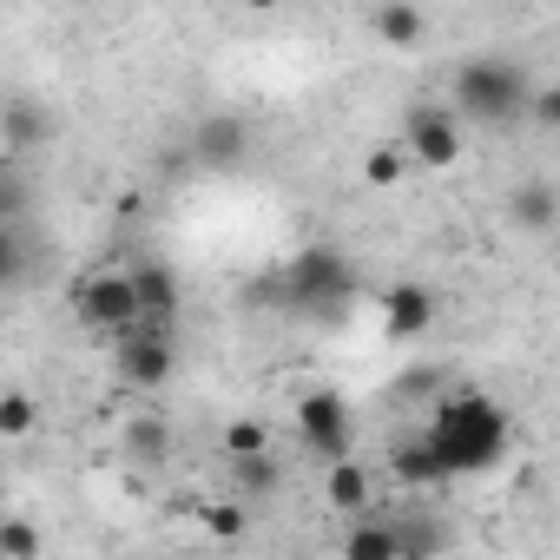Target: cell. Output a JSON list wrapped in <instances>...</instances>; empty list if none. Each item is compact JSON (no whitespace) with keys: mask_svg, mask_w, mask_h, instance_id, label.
Here are the masks:
<instances>
[{"mask_svg":"<svg viewBox=\"0 0 560 560\" xmlns=\"http://www.w3.org/2000/svg\"><path fill=\"white\" fill-rule=\"evenodd\" d=\"M73 317L93 330V337H139L145 330V311H139V291H132V270H93L86 284L73 291Z\"/></svg>","mask_w":560,"mask_h":560,"instance_id":"obj_4","label":"cell"},{"mask_svg":"<svg viewBox=\"0 0 560 560\" xmlns=\"http://www.w3.org/2000/svg\"><path fill=\"white\" fill-rule=\"evenodd\" d=\"M370 494H376V481H370L363 462H337V468L324 475V501H330L343 521H363V514H370Z\"/></svg>","mask_w":560,"mask_h":560,"instance_id":"obj_12","label":"cell"},{"mask_svg":"<svg viewBox=\"0 0 560 560\" xmlns=\"http://www.w3.org/2000/svg\"><path fill=\"white\" fill-rule=\"evenodd\" d=\"M370 34L389 40V47H422V40H429V14H422V8H402V0H389V8L370 14Z\"/></svg>","mask_w":560,"mask_h":560,"instance_id":"obj_15","label":"cell"},{"mask_svg":"<svg viewBox=\"0 0 560 560\" xmlns=\"http://www.w3.org/2000/svg\"><path fill=\"white\" fill-rule=\"evenodd\" d=\"M132 291H139L145 330H165V337H172V324H178V311H185L178 270H172V264H159V257H139V264H132Z\"/></svg>","mask_w":560,"mask_h":560,"instance_id":"obj_8","label":"cell"},{"mask_svg":"<svg viewBox=\"0 0 560 560\" xmlns=\"http://www.w3.org/2000/svg\"><path fill=\"white\" fill-rule=\"evenodd\" d=\"M448 93H455V106H462L475 126H514V119H534V93H540V86H534L514 60L475 54V60L455 67Z\"/></svg>","mask_w":560,"mask_h":560,"instance_id":"obj_2","label":"cell"},{"mask_svg":"<svg viewBox=\"0 0 560 560\" xmlns=\"http://www.w3.org/2000/svg\"><path fill=\"white\" fill-rule=\"evenodd\" d=\"M298 442H304L324 468L350 462V442H357V429H350V402H343L337 389L304 396V402H298Z\"/></svg>","mask_w":560,"mask_h":560,"instance_id":"obj_5","label":"cell"},{"mask_svg":"<svg viewBox=\"0 0 560 560\" xmlns=\"http://www.w3.org/2000/svg\"><path fill=\"white\" fill-rule=\"evenodd\" d=\"M389 475L409 481V488H442L448 481V468H442V455H435V442L422 429H409V435L389 442Z\"/></svg>","mask_w":560,"mask_h":560,"instance_id":"obj_10","label":"cell"},{"mask_svg":"<svg viewBox=\"0 0 560 560\" xmlns=\"http://www.w3.org/2000/svg\"><path fill=\"white\" fill-rule=\"evenodd\" d=\"M376 311H383V330H389L396 343H416V337H429V324H435V291H429V284H389V291L376 298Z\"/></svg>","mask_w":560,"mask_h":560,"instance_id":"obj_9","label":"cell"},{"mask_svg":"<svg viewBox=\"0 0 560 560\" xmlns=\"http://www.w3.org/2000/svg\"><path fill=\"white\" fill-rule=\"evenodd\" d=\"M191 152H198L205 165H237V159L250 152V126H244L237 113H211V119H198Z\"/></svg>","mask_w":560,"mask_h":560,"instance_id":"obj_11","label":"cell"},{"mask_svg":"<svg viewBox=\"0 0 560 560\" xmlns=\"http://www.w3.org/2000/svg\"><path fill=\"white\" fill-rule=\"evenodd\" d=\"M422 435L435 442L448 481H455V475H488V468H501L508 448H514V416H508L494 396H481V389H455V396H442V402L429 409Z\"/></svg>","mask_w":560,"mask_h":560,"instance_id":"obj_1","label":"cell"},{"mask_svg":"<svg viewBox=\"0 0 560 560\" xmlns=\"http://www.w3.org/2000/svg\"><path fill=\"white\" fill-rule=\"evenodd\" d=\"M416 159H409V145L402 139H389V145H376L370 159H363V178L370 185H402V172H409Z\"/></svg>","mask_w":560,"mask_h":560,"instance_id":"obj_17","label":"cell"},{"mask_svg":"<svg viewBox=\"0 0 560 560\" xmlns=\"http://www.w3.org/2000/svg\"><path fill=\"white\" fill-rule=\"evenodd\" d=\"M231 468H237V481H244L250 494H257V488H264V494L277 488V462H270V455H264V462H231Z\"/></svg>","mask_w":560,"mask_h":560,"instance_id":"obj_23","label":"cell"},{"mask_svg":"<svg viewBox=\"0 0 560 560\" xmlns=\"http://www.w3.org/2000/svg\"><path fill=\"white\" fill-rule=\"evenodd\" d=\"M277 298H284L298 317H324V324H337V311L357 298V270H350L343 250L311 244V250H298V257L284 264V277H277Z\"/></svg>","mask_w":560,"mask_h":560,"instance_id":"obj_3","label":"cell"},{"mask_svg":"<svg viewBox=\"0 0 560 560\" xmlns=\"http://www.w3.org/2000/svg\"><path fill=\"white\" fill-rule=\"evenodd\" d=\"M0 553H8V560H34V553H40L34 521H8V527H0Z\"/></svg>","mask_w":560,"mask_h":560,"instance_id":"obj_20","label":"cell"},{"mask_svg":"<svg viewBox=\"0 0 560 560\" xmlns=\"http://www.w3.org/2000/svg\"><path fill=\"white\" fill-rule=\"evenodd\" d=\"M343 560H402V521L363 514V521L343 534Z\"/></svg>","mask_w":560,"mask_h":560,"instance_id":"obj_13","label":"cell"},{"mask_svg":"<svg viewBox=\"0 0 560 560\" xmlns=\"http://www.w3.org/2000/svg\"><path fill=\"white\" fill-rule=\"evenodd\" d=\"M126 442H132V455H139V462H165V448H172V435H165V422H159V416H132Z\"/></svg>","mask_w":560,"mask_h":560,"instance_id":"obj_19","label":"cell"},{"mask_svg":"<svg viewBox=\"0 0 560 560\" xmlns=\"http://www.w3.org/2000/svg\"><path fill=\"white\" fill-rule=\"evenodd\" d=\"M113 363H119V383L126 389H165L172 370H178V350L165 330H139L126 343H113Z\"/></svg>","mask_w":560,"mask_h":560,"instance_id":"obj_7","label":"cell"},{"mask_svg":"<svg viewBox=\"0 0 560 560\" xmlns=\"http://www.w3.org/2000/svg\"><path fill=\"white\" fill-rule=\"evenodd\" d=\"M224 455H231V462H264V455H270V422H257V416L224 422Z\"/></svg>","mask_w":560,"mask_h":560,"instance_id":"obj_16","label":"cell"},{"mask_svg":"<svg viewBox=\"0 0 560 560\" xmlns=\"http://www.w3.org/2000/svg\"><path fill=\"white\" fill-rule=\"evenodd\" d=\"M435 521H402V560H435Z\"/></svg>","mask_w":560,"mask_h":560,"instance_id":"obj_21","label":"cell"},{"mask_svg":"<svg viewBox=\"0 0 560 560\" xmlns=\"http://www.w3.org/2000/svg\"><path fill=\"white\" fill-rule=\"evenodd\" d=\"M402 145H409L416 165L448 172V165L462 159V126H455L448 106H409V119H402Z\"/></svg>","mask_w":560,"mask_h":560,"instance_id":"obj_6","label":"cell"},{"mask_svg":"<svg viewBox=\"0 0 560 560\" xmlns=\"http://www.w3.org/2000/svg\"><path fill=\"white\" fill-rule=\"evenodd\" d=\"M508 224L514 231H553L560 224V198H553V185H514L508 191Z\"/></svg>","mask_w":560,"mask_h":560,"instance_id":"obj_14","label":"cell"},{"mask_svg":"<svg viewBox=\"0 0 560 560\" xmlns=\"http://www.w3.org/2000/svg\"><path fill=\"white\" fill-rule=\"evenodd\" d=\"M205 527H211L218 540H237V534H244V508H237V501H211V508H205Z\"/></svg>","mask_w":560,"mask_h":560,"instance_id":"obj_22","label":"cell"},{"mask_svg":"<svg viewBox=\"0 0 560 560\" xmlns=\"http://www.w3.org/2000/svg\"><path fill=\"white\" fill-rule=\"evenodd\" d=\"M34 422H40V409H34V396L27 389H8V396H0V435H34Z\"/></svg>","mask_w":560,"mask_h":560,"instance_id":"obj_18","label":"cell"},{"mask_svg":"<svg viewBox=\"0 0 560 560\" xmlns=\"http://www.w3.org/2000/svg\"><path fill=\"white\" fill-rule=\"evenodd\" d=\"M534 126L560 132V86H540V93H534Z\"/></svg>","mask_w":560,"mask_h":560,"instance_id":"obj_24","label":"cell"}]
</instances>
